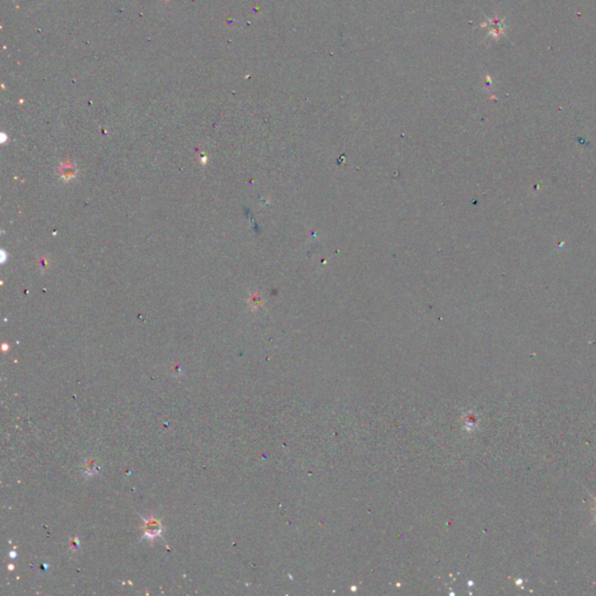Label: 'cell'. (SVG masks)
<instances>
[{
  "label": "cell",
  "mask_w": 596,
  "mask_h": 596,
  "mask_svg": "<svg viewBox=\"0 0 596 596\" xmlns=\"http://www.w3.org/2000/svg\"><path fill=\"white\" fill-rule=\"evenodd\" d=\"M147 528L143 538L154 539L161 535V524L158 520H146Z\"/></svg>",
  "instance_id": "6da1fadb"
}]
</instances>
